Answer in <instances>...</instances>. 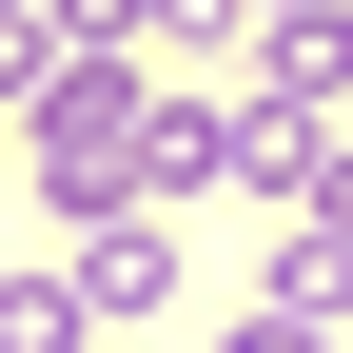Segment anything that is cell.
I'll list each match as a JSON object with an SVG mask.
<instances>
[{"mask_svg":"<svg viewBox=\"0 0 353 353\" xmlns=\"http://www.w3.org/2000/svg\"><path fill=\"white\" fill-rule=\"evenodd\" d=\"M79 294H99V334H118V314H176V216H157V196L99 216V236H79Z\"/></svg>","mask_w":353,"mask_h":353,"instance_id":"6da1fadb","label":"cell"},{"mask_svg":"<svg viewBox=\"0 0 353 353\" xmlns=\"http://www.w3.org/2000/svg\"><path fill=\"white\" fill-rule=\"evenodd\" d=\"M99 334V294H79V255H39V275H0V353H79Z\"/></svg>","mask_w":353,"mask_h":353,"instance_id":"7a4b0ae2","label":"cell"},{"mask_svg":"<svg viewBox=\"0 0 353 353\" xmlns=\"http://www.w3.org/2000/svg\"><path fill=\"white\" fill-rule=\"evenodd\" d=\"M255 294H294V314H353V216H294V236H275V275H255Z\"/></svg>","mask_w":353,"mask_h":353,"instance_id":"3957f363","label":"cell"},{"mask_svg":"<svg viewBox=\"0 0 353 353\" xmlns=\"http://www.w3.org/2000/svg\"><path fill=\"white\" fill-rule=\"evenodd\" d=\"M216 353H334V314H294V294H236V314H216Z\"/></svg>","mask_w":353,"mask_h":353,"instance_id":"277c9868","label":"cell"},{"mask_svg":"<svg viewBox=\"0 0 353 353\" xmlns=\"http://www.w3.org/2000/svg\"><path fill=\"white\" fill-rule=\"evenodd\" d=\"M255 20H275V0H255Z\"/></svg>","mask_w":353,"mask_h":353,"instance_id":"5b68a950","label":"cell"}]
</instances>
